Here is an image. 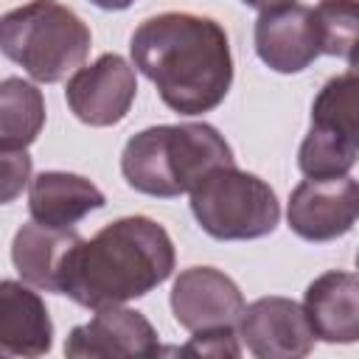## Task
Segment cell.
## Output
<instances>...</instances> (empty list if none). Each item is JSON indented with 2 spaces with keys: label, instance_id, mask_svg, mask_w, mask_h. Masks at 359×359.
<instances>
[{
  "label": "cell",
  "instance_id": "2e32d148",
  "mask_svg": "<svg viewBox=\"0 0 359 359\" xmlns=\"http://www.w3.org/2000/svg\"><path fill=\"white\" fill-rule=\"evenodd\" d=\"M104 205L101 188L70 171H42L28 188V213L48 227H76L87 213Z\"/></svg>",
  "mask_w": 359,
  "mask_h": 359
},
{
  "label": "cell",
  "instance_id": "ffe728a7",
  "mask_svg": "<svg viewBox=\"0 0 359 359\" xmlns=\"http://www.w3.org/2000/svg\"><path fill=\"white\" fill-rule=\"evenodd\" d=\"M3 154V191L0 199L3 202H14L17 194H22V188L31 180V157L25 149H11V151H0Z\"/></svg>",
  "mask_w": 359,
  "mask_h": 359
},
{
  "label": "cell",
  "instance_id": "603a6c76",
  "mask_svg": "<svg viewBox=\"0 0 359 359\" xmlns=\"http://www.w3.org/2000/svg\"><path fill=\"white\" fill-rule=\"evenodd\" d=\"M348 65H351V70H356V73H359V48L348 56Z\"/></svg>",
  "mask_w": 359,
  "mask_h": 359
},
{
  "label": "cell",
  "instance_id": "9c48e42d",
  "mask_svg": "<svg viewBox=\"0 0 359 359\" xmlns=\"http://www.w3.org/2000/svg\"><path fill=\"white\" fill-rule=\"evenodd\" d=\"M174 320L196 334L216 328H236L244 314L241 289L216 266H188L171 286Z\"/></svg>",
  "mask_w": 359,
  "mask_h": 359
},
{
  "label": "cell",
  "instance_id": "8fae6325",
  "mask_svg": "<svg viewBox=\"0 0 359 359\" xmlns=\"http://www.w3.org/2000/svg\"><path fill=\"white\" fill-rule=\"evenodd\" d=\"M255 53L275 73H300L323 53V34L311 6L289 3L255 20Z\"/></svg>",
  "mask_w": 359,
  "mask_h": 359
},
{
  "label": "cell",
  "instance_id": "4fadbf2b",
  "mask_svg": "<svg viewBox=\"0 0 359 359\" xmlns=\"http://www.w3.org/2000/svg\"><path fill=\"white\" fill-rule=\"evenodd\" d=\"M314 337L331 345L359 342V272L331 269L317 275L303 294Z\"/></svg>",
  "mask_w": 359,
  "mask_h": 359
},
{
  "label": "cell",
  "instance_id": "9a60e30c",
  "mask_svg": "<svg viewBox=\"0 0 359 359\" xmlns=\"http://www.w3.org/2000/svg\"><path fill=\"white\" fill-rule=\"evenodd\" d=\"M53 345V323L36 292L17 280L0 283V351L3 356H45Z\"/></svg>",
  "mask_w": 359,
  "mask_h": 359
},
{
  "label": "cell",
  "instance_id": "cb8c5ba5",
  "mask_svg": "<svg viewBox=\"0 0 359 359\" xmlns=\"http://www.w3.org/2000/svg\"><path fill=\"white\" fill-rule=\"evenodd\" d=\"M356 269H359V252H356Z\"/></svg>",
  "mask_w": 359,
  "mask_h": 359
},
{
  "label": "cell",
  "instance_id": "e0dca14e",
  "mask_svg": "<svg viewBox=\"0 0 359 359\" xmlns=\"http://www.w3.org/2000/svg\"><path fill=\"white\" fill-rule=\"evenodd\" d=\"M45 126V98L36 84L6 76L0 84V151L28 149Z\"/></svg>",
  "mask_w": 359,
  "mask_h": 359
},
{
  "label": "cell",
  "instance_id": "8992f818",
  "mask_svg": "<svg viewBox=\"0 0 359 359\" xmlns=\"http://www.w3.org/2000/svg\"><path fill=\"white\" fill-rule=\"evenodd\" d=\"M359 157V73L331 76L311 101V126L297 149L306 177H342Z\"/></svg>",
  "mask_w": 359,
  "mask_h": 359
},
{
  "label": "cell",
  "instance_id": "d6986e66",
  "mask_svg": "<svg viewBox=\"0 0 359 359\" xmlns=\"http://www.w3.org/2000/svg\"><path fill=\"white\" fill-rule=\"evenodd\" d=\"M180 353H194V356H241L238 334L236 328H216V331H196L188 345L177 348Z\"/></svg>",
  "mask_w": 359,
  "mask_h": 359
},
{
  "label": "cell",
  "instance_id": "5bb4252c",
  "mask_svg": "<svg viewBox=\"0 0 359 359\" xmlns=\"http://www.w3.org/2000/svg\"><path fill=\"white\" fill-rule=\"evenodd\" d=\"M81 241L76 227H48L39 222H28L14 233L11 261L20 272L22 283L62 294V272L67 255Z\"/></svg>",
  "mask_w": 359,
  "mask_h": 359
},
{
  "label": "cell",
  "instance_id": "ba28073f",
  "mask_svg": "<svg viewBox=\"0 0 359 359\" xmlns=\"http://www.w3.org/2000/svg\"><path fill=\"white\" fill-rule=\"evenodd\" d=\"M135 95V67L118 53H101L93 65L79 67L65 87V101L70 112L81 123L98 129L121 123L129 115Z\"/></svg>",
  "mask_w": 359,
  "mask_h": 359
},
{
  "label": "cell",
  "instance_id": "52a82bcc",
  "mask_svg": "<svg viewBox=\"0 0 359 359\" xmlns=\"http://www.w3.org/2000/svg\"><path fill=\"white\" fill-rule=\"evenodd\" d=\"M289 230L303 241H334L359 222V182L342 177H309L289 194Z\"/></svg>",
  "mask_w": 359,
  "mask_h": 359
},
{
  "label": "cell",
  "instance_id": "7c38bea8",
  "mask_svg": "<svg viewBox=\"0 0 359 359\" xmlns=\"http://www.w3.org/2000/svg\"><path fill=\"white\" fill-rule=\"evenodd\" d=\"M67 356H154L160 353V339L154 325L135 309L107 306L84 325H76L65 339Z\"/></svg>",
  "mask_w": 359,
  "mask_h": 359
},
{
  "label": "cell",
  "instance_id": "44dd1931",
  "mask_svg": "<svg viewBox=\"0 0 359 359\" xmlns=\"http://www.w3.org/2000/svg\"><path fill=\"white\" fill-rule=\"evenodd\" d=\"M244 6L250 8H258V11H269V8H280V6H289L294 0H241Z\"/></svg>",
  "mask_w": 359,
  "mask_h": 359
},
{
  "label": "cell",
  "instance_id": "30bf717a",
  "mask_svg": "<svg viewBox=\"0 0 359 359\" xmlns=\"http://www.w3.org/2000/svg\"><path fill=\"white\" fill-rule=\"evenodd\" d=\"M238 337L258 359H300L314 348V328L306 309L280 294L258 297L244 306Z\"/></svg>",
  "mask_w": 359,
  "mask_h": 359
},
{
  "label": "cell",
  "instance_id": "ac0fdd59",
  "mask_svg": "<svg viewBox=\"0 0 359 359\" xmlns=\"http://www.w3.org/2000/svg\"><path fill=\"white\" fill-rule=\"evenodd\" d=\"M314 14L323 34V53L348 59L359 48V0H320Z\"/></svg>",
  "mask_w": 359,
  "mask_h": 359
},
{
  "label": "cell",
  "instance_id": "5b68a950",
  "mask_svg": "<svg viewBox=\"0 0 359 359\" xmlns=\"http://www.w3.org/2000/svg\"><path fill=\"white\" fill-rule=\"evenodd\" d=\"M196 224L216 241H252L280 222V205L269 182L236 165H219L191 191Z\"/></svg>",
  "mask_w": 359,
  "mask_h": 359
},
{
  "label": "cell",
  "instance_id": "3957f363",
  "mask_svg": "<svg viewBox=\"0 0 359 359\" xmlns=\"http://www.w3.org/2000/svg\"><path fill=\"white\" fill-rule=\"evenodd\" d=\"M219 165H236L230 143L210 123H160L132 135L121 154L129 188L157 199L191 194Z\"/></svg>",
  "mask_w": 359,
  "mask_h": 359
},
{
  "label": "cell",
  "instance_id": "277c9868",
  "mask_svg": "<svg viewBox=\"0 0 359 359\" xmlns=\"http://www.w3.org/2000/svg\"><path fill=\"white\" fill-rule=\"evenodd\" d=\"M90 42L87 22L59 0H31L0 20L3 56L39 84H56L76 73L90 53Z\"/></svg>",
  "mask_w": 359,
  "mask_h": 359
},
{
  "label": "cell",
  "instance_id": "7a4b0ae2",
  "mask_svg": "<svg viewBox=\"0 0 359 359\" xmlns=\"http://www.w3.org/2000/svg\"><path fill=\"white\" fill-rule=\"evenodd\" d=\"M174 264V241L163 224L149 216H123L73 247L62 294L93 311L123 306L165 283Z\"/></svg>",
  "mask_w": 359,
  "mask_h": 359
},
{
  "label": "cell",
  "instance_id": "7402d4cb",
  "mask_svg": "<svg viewBox=\"0 0 359 359\" xmlns=\"http://www.w3.org/2000/svg\"><path fill=\"white\" fill-rule=\"evenodd\" d=\"M93 6H98V8H104V11H123V8H129L135 0H90Z\"/></svg>",
  "mask_w": 359,
  "mask_h": 359
},
{
  "label": "cell",
  "instance_id": "6da1fadb",
  "mask_svg": "<svg viewBox=\"0 0 359 359\" xmlns=\"http://www.w3.org/2000/svg\"><path fill=\"white\" fill-rule=\"evenodd\" d=\"M129 50L163 104L180 115H205L230 93V39L213 17L194 11L154 14L135 28Z\"/></svg>",
  "mask_w": 359,
  "mask_h": 359
}]
</instances>
